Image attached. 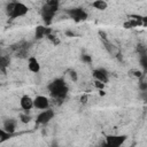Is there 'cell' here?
<instances>
[{
	"label": "cell",
	"mask_w": 147,
	"mask_h": 147,
	"mask_svg": "<svg viewBox=\"0 0 147 147\" xmlns=\"http://www.w3.org/2000/svg\"><path fill=\"white\" fill-rule=\"evenodd\" d=\"M20 119L22 123H29L30 122V116H28V114H21L20 115Z\"/></svg>",
	"instance_id": "cell-15"
},
{
	"label": "cell",
	"mask_w": 147,
	"mask_h": 147,
	"mask_svg": "<svg viewBox=\"0 0 147 147\" xmlns=\"http://www.w3.org/2000/svg\"><path fill=\"white\" fill-rule=\"evenodd\" d=\"M48 91H49V94L54 98V99H57V100H62L67 96L68 94V85L65 83V80L61 77L59 78H55L54 80H52L48 86H47Z\"/></svg>",
	"instance_id": "cell-1"
},
{
	"label": "cell",
	"mask_w": 147,
	"mask_h": 147,
	"mask_svg": "<svg viewBox=\"0 0 147 147\" xmlns=\"http://www.w3.org/2000/svg\"><path fill=\"white\" fill-rule=\"evenodd\" d=\"M93 78L98 82H101L103 84H107L108 80H109V75H108V71L103 68H99V69H94L93 72Z\"/></svg>",
	"instance_id": "cell-8"
},
{
	"label": "cell",
	"mask_w": 147,
	"mask_h": 147,
	"mask_svg": "<svg viewBox=\"0 0 147 147\" xmlns=\"http://www.w3.org/2000/svg\"><path fill=\"white\" fill-rule=\"evenodd\" d=\"M126 139L127 137L124 134H110L106 138V145L110 147H119L125 142Z\"/></svg>",
	"instance_id": "cell-5"
},
{
	"label": "cell",
	"mask_w": 147,
	"mask_h": 147,
	"mask_svg": "<svg viewBox=\"0 0 147 147\" xmlns=\"http://www.w3.org/2000/svg\"><path fill=\"white\" fill-rule=\"evenodd\" d=\"M49 32H51V30H49L48 28H46V26H44V25H38V26L36 28L34 36H36L37 39H41V38H44V37H47V36L49 34Z\"/></svg>",
	"instance_id": "cell-12"
},
{
	"label": "cell",
	"mask_w": 147,
	"mask_h": 147,
	"mask_svg": "<svg viewBox=\"0 0 147 147\" xmlns=\"http://www.w3.org/2000/svg\"><path fill=\"white\" fill-rule=\"evenodd\" d=\"M65 13H67V15H68L71 20L76 21V22L85 21V20L87 18V13H86L83 8H80V7H75V8L67 9Z\"/></svg>",
	"instance_id": "cell-4"
},
{
	"label": "cell",
	"mask_w": 147,
	"mask_h": 147,
	"mask_svg": "<svg viewBox=\"0 0 147 147\" xmlns=\"http://www.w3.org/2000/svg\"><path fill=\"white\" fill-rule=\"evenodd\" d=\"M20 107L21 109H23L25 113L30 111L33 108V98H31L28 94H24L21 96L20 99Z\"/></svg>",
	"instance_id": "cell-9"
},
{
	"label": "cell",
	"mask_w": 147,
	"mask_h": 147,
	"mask_svg": "<svg viewBox=\"0 0 147 147\" xmlns=\"http://www.w3.org/2000/svg\"><path fill=\"white\" fill-rule=\"evenodd\" d=\"M49 106H51V102H49V99L47 96L37 95L33 98V108L39 109V110H44V109L49 108Z\"/></svg>",
	"instance_id": "cell-7"
},
{
	"label": "cell",
	"mask_w": 147,
	"mask_h": 147,
	"mask_svg": "<svg viewBox=\"0 0 147 147\" xmlns=\"http://www.w3.org/2000/svg\"><path fill=\"white\" fill-rule=\"evenodd\" d=\"M59 7H60L59 0H46V2L41 8V17L46 24H49L52 22Z\"/></svg>",
	"instance_id": "cell-3"
},
{
	"label": "cell",
	"mask_w": 147,
	"mask_h": 147,
	"mask_svg": "<svg viewBox=\"0 0 147 147\" xmlns=\"http://www.w3.org/2000/svg\"><path fill=\"white\" fill-rule=\"evenodd\" d=\"M92 7L98 10H106L108 7V3L106 0H94L92 2Z\"/></svg>",
	"instance_id": "cell-13"
},
{
	"label": "cell",
	"mask_w": 147,
	"mask_h": 147,
	"mask_svg": "<svg viewBox=\"0 0 147 147\" xmlns=\"http://www.w3.org/2000/svg\"><path fill=\"white\" fill-rule=\"evenodd\" d=\"M10 136H11V134H9L8 132H6L3 129H0V142H2V141H5V140H7Z\"/></svg>",
	"instance_id": "cell-14"
},
{
	"label": "cell",
	"mask_w": 147,
	"mask_h": 147,
	"mask_svg": "<svg viewBox=\"0 0 147 147\" xmlns=\"http://www.w3.org/2000/svg\"><path fill=\"white\" fill-rule=\"evenodd\" d=\"M6 65H8V59H7L6 56L0 55V68L6 67Z\"/></svg>",
	"instance_id": "cell-16"
},
{
	"label": "cell",
	"mask_w": 147,
	"mask_h": 147,
	"mask_svg": "<svg viewBox=\"0 0 147 147\" xmlns=\"http://www.w3.org/2000/svg\"><path fill=\"white\" fill-rule=\"evenodd\" d=\"M28 69L30 72L32 74H39L40 69H41V65L39 63V61L37 60V57L34 56H30L28 59Z\"/></svg>",
	"instance_id": "cell-10"
},
{
	"label": "cell",
	"mask_w": 147,
	"mask_h": 147,
	"mask_svg": "<svg viewBox=\"0 0 147 147\" xmlns=\"http://www.w3.org/2000/svg\"><path fill=\"white\" fill-rule=\"evenodd\" d=\"M59 1H60V0H59Z\"/></svg>",
	"instance_id": "cell-19"
},
{
	"label": "cell",
	"mask_w": 147,
	"mask_h": 147,
	"mask_svg": "<svg viewBox=\"0 0 147 147\" xmlns=\"http://www.w3.org/2000/svg\"><path fill=\"white\" fill-rule=\"evenodd\" d=\"M70 77H71V79L72 80H77V74H76V71H74V70H71L70 71Z\"/></svg>",
	"instance_id": "cell-17"
},
{
	"label": "cell",
	"mask_w": 147,
	"mask_h": 147,
	"mask_svg": "<svg viewBox=\"0 0 147 147\" xmlns=\"http://www.w3.org/2000/svg\"><path fill=\"white\" fill-rule=\"evenodd\" d=\"M6 14L9 18L15 20V18H20V17H24L28 13H29V7L20 1H13V2H8L6 5Z\"/></svg>",
	"instance_id": "cell-2"
},
{
	"label": "cell",
	"mask_w": 147,
	"mask_h": 147,
	"mask_svg": "<svg viewBox=\"0 0 147 147\" xmlns=\"http://www.w3.org/2000/svg\"><path fill=\"white\" fill-rule=\"evenodd\" d=\"M53 117H54V111L51 109V108H47V109H44V110H41L39 114H38V116H37V123L38 124H41V125H45V124H47V123H49L51 122V119H53Z\"/></svg>",
	"instance_id": "cell-6"
},
{
	"label": "cell",
	"mask_w": 147,
	"mask_h": 147,
	"mask_svg": "<svg viewBox=\"0 0 147 147\" xmlns=\"http://www.w3.org/2000/svg\"><path fill=\"white\" fill-rule=\"evenodd\" d=\"M83 60L86 61V62H91V61H92V59H91L90 56H87V55H84V56H83Z\"/></svg>",
	"instance_id": "cell-18"
},
{
	"label": "cell",
	"mask_w": 147,
	"mask_h": 147,
	"mask_svg": "<svg viewBox=\"0 0 147 147\" xmlns=\"http://www.w3.org/2000/svg\"><path fill=\"white\" fill-rule=\"evenodd\" d=\"M16 125H17V123L14 118H7L2 123V129L6 132H8L9 134H13L16 131Z\"/></svg>",
	"instance_id": "cell-11"
}]
</instances>
